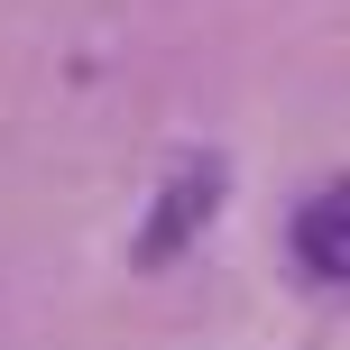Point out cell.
I'll return each instance as SVG.
<instances>
[{
    "instance_id": "cell-2",
    "label": "cell",
    "mask_w": 350,
    "mask_h": 350,
    "mask_svg": "<svg viewBox=\"0 0 350 350\" xmlns=\"http://www.w3.org/2000/svg\"><path fill=\"white\" fill-rule=\"evenodd\" d=\"M341 212H350L341 185H323L314 203L295 212V258L314 267V286H341V277H350V221H341Z\"/></svg>"
},
{
    "instance_id": "cell-1",
    "label": "cell",
    "mask_w": 350,
    "mask_h": 350,
    "mask_svg": "<svg viewBox=\"0 0 350 350\" xmlns=\"http://www.w3.org/2000/svg\"><path fill=\"white\" fill-rule=\"evenodd\" d=\"M212 203H221V157H185V166H175V185L157 193V212H148V230H139V249H129V258H139V267L175 258V249L212 221Z\"/></svg>"
}]
</instances>
